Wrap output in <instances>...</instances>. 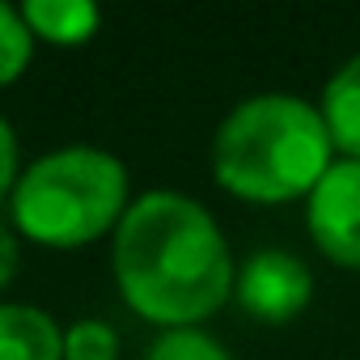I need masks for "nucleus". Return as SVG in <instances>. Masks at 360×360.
Wrapping results in <instances>:
<instances>
[{
    "label": "nucleus",
    "instance_id": "1",
    "mask_svg": "<svg viewBox=\"0 0 360 360\" xmlns=\"http://www.w3.org/2000/svg\"><path fill=\"white\" fill-rule=\"evenodd\" d=\"M110 267L119 297L157 330L204 326L233 297L238 276L212 208L174 187L131 195L110 233Z\"/></svg>",
    "mask_w": 360,
    "mask_h": 360
},
{
    "label": "nucleus",
    "instance_id": "2",
    "mask_svg": "<svg viewBox=\"0 0 360 360\" xmlns=\"http://www.w3.org/2000/svg\"><path fill=\"white\" fill-rule=\"evenodd\" d=\"M335 157L318 102L301 94H250L233 102L212 131L217 187L246 204L305 200Z\"/></svg>",
    "mask_w": 360,
    "mask_h": 360
},
{
    "label": "nucleus",
    "instance_id": "3",
    "mask_svg": "<svg viewBox=\"0 0 360 360\" xmlns=\"http://www.w3.org/2000/svg\"><path fill=\"white\" fill-rule=\"evenodd\" d=\"M131 204L127 165L102 144H60L30 165L9 200L13 229L51 250H81L110 238Z\"/></svg>",
    "mask_w": 360,
    "mask_h": 360
},
{
    "label": "nucleus",
    "instance_id": "4",
    "mask_svg": "<svg viewBox=\"0 0 360 360\" xmlns=\"http://www.w3.org/2000/svg\"><path fill=\"white\" fill-rule=\"evenodd\" d=\"M233 297L259 322H292L314 301V271L301 255L263 246L238 263Z\"/></svg>",
    "mask_w": 360,
    "mask_h": 360
},
{
    "label": "nucleus",
    "instance_id": "5",
    "mask_svg": "<svg viewBox=\"0 0 360 360\" xmlns=\"http://www.w3.org/2000/svg\"><path fill=\"white\" fill-rule=\"evenodd\" d=\"M305 229L330 263L360 271V161L335 157L305 195Z\"/></svg>",
    "mask_w": 360,
    "mask_h": 360
},
{
    "label": "nucleus",
    "instance_id": "6",
    "mask_svg": "<svg viewBox=\"0 0 360 360\" xmlns=\"http://www.w3.org/2000/svg\"><path fill=\"white\" fill-rule=\"evenodd\" d=\"M0 360H64V326L30 301H0Z\"/></svg>",
    "mask_w": 360,
    "mask_h": 360
},
{
    "label": "nucleus",
    "instance_id": "7",
    "mask_svg": "<svg viewBox=\"0 0 360 360\" xmlns=\"http://www.w3.org/2000/svg\"><path fill=\"white\" fill-rule=\"evenodd\" d=\"M318 110H322V123L330 131L335 153L360 161V51L347 56L326 77L322 98H318Z\"/></svg>",
    "mask_w": 360,
    "mask_h": 360
},
{
    "label": "nucleus",
    "instance_id": "8",
    "mask_svg": "<svg viewBox=\"0 0 360 360\" xmlns=\"http://www.w3.org/2000/svg\"><path fill=\"white\" fill-rule=\"evenodd\" d=\"M22 18L34 43L81 47L102 30V9L94 0H22Z\"/></svg>",
    "mask_w": 360,
    "mask_h": 360
},
{
    "label": "nucleus",
    "instance_id": "9",
    "mask_svg": "<svg viewBox=\"0 0 360 360\" xmlns=\"http://www.w3.org/2000/svg\"><path fill=\"white\" fill-rule=\"evenodd\" d=\"M144 360H233V352L204 326H174L157 330Z\"/></svg>",
    "mask_w": 360,
    "mask_h": 360
},
{
    "label": "nucleus",
    "instance_id": "10",
    "mask_svg": "<svg viewBox=\"0 0 360 360\" xmlns=\"http://www.w3.org/2000/svg\"><path fill=\"white\" fill-rule=\"evenodd\" d=\"M34 60V34L22 18V5L0 0V89L13 85Z\"/></svg>",
    "mask_w": 360,
    "mask_h": 360
},
{
    "label": "nucleus",
    "instance_id": "11",
    "mask_svg": "<svg viewBox=\"0 0 360 360\" xmlns=\"http://www.w3.org/2000/svg\"><path fill=\"white\" fill-rule=\"evenodd\" d=\"M64 360H119V330L106 318H77L64 326Z\"/></svg>",
    "mask_w": 360,
    "mask_h": 360
},
{
    "label": "nucleus",
    "instance_id": "12",
    "mask_svg": "<svg viewBox=\"0 0 360 360\" xmlns=\"http://www.w3.org/2000/svg\"><path fill=\"white\" fill-rule=\"evenodd\" d=\"M18 178H22V144H18L13 123L0 115V204H9V200H13Z\"/></svg>",
    "mask_w": 360,
    "mask_h": 360
},
{
    "label": "nucleus",
    "instance_id": "13",
    "mask_svg": "<svg viewBox=\"0 0 360 360\" xmlns=\"http://www.w3.org/2000/svg\"><path fill=\"white\" fill-rule=\"evenodd\" d=\"M18 267H22V233L9 221H0V292L13 284Z\"/></svg>",
    "mask_w": 360,
    "mask_h": 360
}]
</instances>
